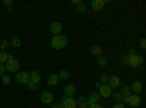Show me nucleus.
I'll use <instances>...</instances> for the list:
<instances>
[{
  "label": "nucleus",
  "mask_w": 146,
  "mask_h": 108,
  "mask_svg": "<svg viewBox=\"0 0 146 108\" xmlns=\"http://www.w3.org/2000/svg\"><path fill=\"white\" fill-rule=\"evenodd\" d=\"M5 73H6L5 64H2V63H0V78H2V76H5Z\"/></svg>",
  "instance_id": "nucleus-30"
},
{
  "label": "nucleus",
  "mask_w": 146,
  "mask_h": 108,
  "mask_svg": "<svg viewBox=\"0 0 146 108\" xmlns=\"http://www.w3.org/2000/svg\"><path fill=\"white\" fill-rule=\"evenodd\" d=\"M95 88H96V89H100V88H101V83H100V82H96V83H95Z\"/></svg>",
  "instance_id": "nucleus-39"
},
{
  "label": "nucleus",
  "mask_w": 146,
  "mask_h": 108,
  "mask_svg": "<svg viewBox=\"0 0 146 108\" xmlns=\"http://www.w3.org/2000/svg\"><path fill=\"white\" fill-rule=\"evenodd\" d=\"M89 53L92 54V56H95V57H100V56H102V47H100V45H91V48H89Z\"/></svg>",
  "instance_id": "nucleus-14"
},
{
  "label": "nucleus",
  "mask_w": 146,
  "mask_h": 108,
  "mask_svg": "<svg viewBox=\"0 0 146 108\" xmlns=\"http://www.w3.org/2000/svg\"><path fill=\"white\" fill-rule=\"evenodd\" d=\"M64 93H66V97L73 98V97H75V93H76V86H75V85H66Z\"/></svg>",
  "instance_id": "nucleus-16"
},
{
  "label": "nucleus",
  "mask_w": 146,
  "mask_h": 108,
  "mask_svg": "<svg viewBox=\"0 0 146 108\" xmlns=\"http://www.w3.org/2000/svg\"><path fill=\"white\" fill-rule=\"evenodd\" d=\"M5 69H6V72H9V73H13V72L16 73V72H19V69H21V63L16 58H9L5 63Z\"/></svg>",
  "instance_id": "nucleus-2"
},
{
  "label": "nucleus",
  "mask_w": 146,
  "mask_h": 108,
  "mask_svg": "<svg viewBox=\"0 0 146 108\" xmlns=\"http://www.w3.org/2000/svg\"><path fill=\"white\" fill-rule=\"evenodd\" d=\"M104 6H105L104 0H92V2H91V9H92V10H95V12L102 10V9H104Z\"/></svg>",
  "instance_id": "nucleus-13"
},
{
  "label": "nucleus",
  "mask_w": 146,
  "mask_h": 108,
  "mask_svg": "<svg viewBox=\"0 0 146 108\" xmlns=\"http://www.w3.org/2000/svg\"><path fill=\"white\" fill-rule=\"evenodd\" d=\"M67 37L66 35H54V37L51 38V47L54 50H63L67 47Z\"/></svg>",
  "instance_id": "nucleus-1"
},
{
  "label": "nucleus",
  "mask_w": 146,
  "mask_h": 108,
  "mask_svg": "<svg viewBox=\"0 0 146 108\" xmlns=\"http://www.w3.org/2000/svg\"><path fill=\"white\" fill-rule=\"evenodd\" d=\"M129 88H130V91H131L133 93H137V95H139V93L143 91V83H142V82H139V80H135V82H133Z\"/></svg>",
  "instance_id": "nucleus-10"
},
{
  "label": "nucleus",
  "mask_w": 146,
  "mask_h": 108,
  "mask_svg": "<svg viewBox=\"0 0 146 108\" xmlns=\"http://www.w3.org/2000/svg\"><path fill=\"white\" fill-rule=\"evenodd\" d=\"M88 108H104V107L98 102V104H91V105H88Z\"/></svg>",
  "instance_id": "nucleus-33"
},
{
  "label": "nucleus",
  "mask_w": 146,
  "mask_h": 108,
  "mask_svg": "<svg viewBox=\"0 0 146 108\" xmlns=\"http://www.w3.org/2000/svg\"><path fill=\"white\" fill-rule=\"evenodd\" d=\"M107 85H108L110 88H111V89H115V88H118V86L121 85V80H120V78H118V76H110Z\"/></svg>",
  "instance_id": "nucleus-11"
},
{
  "label": "nucleus",
  "mask_w": 146,
  "mask_h": 108,
  "mask_svg": "<svg viewBox=\"0 0 146 108\" xmlns=\"http://www.w3.org/2000/svg\"><path fill=\"white\" fill-rule=\"evenodd\" d=\"M140 102H142V98H140V95H137V93H130L127 97V104L130 107H133V108L139 107Z\"/></svg>",
  "instance_id": "nucleus-4"
},
{
  "label": "nucleus",
  "mask_w": 146,
  "mask_h": 108,
  "mask_svg": "<svg viewBox=\"0 0 146 108\" xmlns=\"http://www.w3.org/2000/svg\"><path fill=\"white\" fill-rule=\"evenodd\" d=\"M78 10L80 12V13H85V12H86V6H85L83 3H80V5L78 6Z\"/></svg>",
  "instance_id": "nucleus-28"
},
{
  "label": "nucleus",
  "mask_w": 146,
  "mask_h": 108,
  "mask_svg": "<svg viewBox=\"0 0 146 108\" xmlns=\"http://www.w3.org/2000/svg\"><path fill=\"white\" fill-rule=\"evenodd\" d=\"M108 79H110V76H108V75H102V76H101V79H100V80H101L100 83H101V85H107V83H108Z\"/></svg>",
  "instance_id": "nucleus-25"
},
{
  "label": "nucleus",
  "mask_w": 146,
  "mask_h": 108,
  "mask_svg": "<svg viewBox=\"0 0 146 108\" xmlns=\"http://www.w3.org/2000/svg\"><path fill=\"white\" fill-rule=\"evenodd\" d=\"M133 54H137V51H136L135 48H130V50H129V54H127V56H133Z\"/></svg>",
  "instance_id": "nucleus-36"
},
{
  "label": "nucleus",
  "mask_w": 146,
  "mask_h": 108,
  "mask_svg": "<svg viewBox=\"0 0 146 108\" xmlns=\"http://www.w3.org/2000/svg\"><path fill=\"white\" fill-rule=\"evenodd\" d=\"M98 93L101 98H111V93H113V89L110 88L108 85H101V88L98 89Z\"/></svg>",
  "instance_id": "nucleus-8"
},
{
  "label": "nucleus",
  "mask_w": 146,
  "mask_h": 108,
  "mask_svg": "<svg viewBox=\"0 0 146 108\" xmlns=\"http://www.w3.org/2000/svg\"><path fill=\"white\" fill-rule=\"evenodd\" d=\"M51 108H63L62 102H58V104H51Z\"/></svg>",
  "instance_id": "nucleus-35"
},
{
  "label": "nucleus",
  "mask_w": 146,
  "mask_h": 108,
  "mask_svg": "<svg viewBox=\"0 0 146 108\" xmlns=\"http://www.w3.org/2000/svg\"><path fill=\"white\" fill-rule=\"evenodd\" d=\"M72 3H73V5H78V6H79V5H80L82 2H80V0H73V2H72Z\"/></svg>",
  "instance_id": "nucleus-38"
},
{
  "label": "nucleus",
  "mask_w": 146,
  "mask_h": 108,
  "mask_svg": "<svg viewBox=\"0 0 146 108\" xmlns=\"http://www.w3.org/2000/svg\"><path fill=\"white\" fill-rule=\"evenodd\" d=\"M15 79H16V82L21 83V85H28V82H29V73H28V72H16Z\"/></svg>",
  "instance_id": "nucleus-5"
},
{
  "label": "nucleus",
  "mask_w": 146,
  "mask_h": 108,
  "mask_svg": "<svg viewBox=\"0 0 146 108\" xmlns=\"http://www.w3.org/2000/svg\"><path fill=\"white\" fill-rule=\"evenodd\" d=\"M10 44L13 45L15 48H19V47H21V44H22V41H21V38H19V37H13V38L10 40Z\"/></svg>",
  "instance_id": "nucleus-20"
},
{
  "label": "nucleus",
  "mask_w": 146,
  "mask_h": 108,
  "mask_svg": "<svg viewBox=\"0 0 146 108\" xmlns=\"http://www.w3.org/2000/svg\"><path fill=\"white\" fill-rule=\"evenodd\" d=\"M100 98H101V97H100V93L94 91V92H91V93H89L88 104H89V105H91V104H98V102H100Z\"/></svg>",
  "instance_id": "nucleus-15"
},
{
  "label": "nucleus",
  "mask_w": 146,
  "mask_h": 108,
  "mask_svg": "<svg viewBox=\"0 0 146 108\" xmlns=\"http://www.w3.org/2000/svg\"><path fill=\"white\" fill-rule=\"evenodd\" d=\"M62 105L63 108H78V102L75 98H70V97H64L62 99Z\"/></svg>",
  "instance_id": "nucleus-7"
},
{
  "label": "nucleus",
  "mask_w": 146,
  "mask_h": 108,
  "mask_svg": "<svg viewBox=\"0 0 146 108\" xmlns=\"http://www.w3.org/2000/svg\"><path fill=\"white\" fill-rule=\"evenodd\" d=\"M142 63H143V56H140V54L129 56V64L127 66H130L133 69H137L139 66H142Z\"/></svg>",
  "instance_id": "nucleus-3"
},
{
  "label": "nucleus",
  "mask_w": 146,
  "mask_h": 108,
  "mask_svg": "<svg viewBox=\"0 0 146 108\" xmlns=\"http://www.w3.org/2000/svg\"><path fill=\"white\" fill-rule=\"evenodd\" d=\"M140 48H146V40L145 38L140 40Z\"/></svg>",
  "instance_id": "nucleus-34"
},
{
  "label": "nucleus",
  "mask_w": 146,
  "mask_h": 108,
  "mask_svg": "<svg viewBox=\"0 0 146 108\" xmlns=\"http://www.w3.org/2000/svg\"><path fill=\"white\" fill-rule=\"evenodd\" d=\"M113 108H126V105H124L123 102H115V104L113 105Z\"/></svg>",
  "instance_id": "nucleus-32"
},
{
  "label": "nucleus",
  "mask_w": 146,
  "mask_h": 108,
  "mask_svg": "<svg viewBox=\"0 0 146 108\" xmlns=\"http://www.w3.org/2000/svg\"><path fill=\"white\" fill-rule=\"evenodd\" d=\"M120 63L127 66V64H129V56H121V57H120Z\"/></svg>",
  "instance_id": "nucleus-26"
},
{
  "label": "nucleus",
  "mask_w": 146,
  "mask_h": 108,
  "mask_svg": "<svg viewBox=\"0 0 146 108\" xmlns=\"http://www.w3.org/2000/svg\"><path fill=\"white\" fill-rule=\"evenodd\" d=\"M12 3H13L12 0H5L3 2V5H6V6H12Z\"/></svg>",
  "instance_id": "nucleus-37"
},
{
  "label": "nucleus",
  "mask_w": 146,
  "mask_h": 108,
  "mask_svg": "<svg viewBox=\"0 0 146 108\" xmlns=\"http://www.w3.org/2000/svg\"><path fill=\"white\" fill-rule=\"evenodd\" d=\"M31 91H35V89H38V85H35V83H31V82H28V85H27Z\"/></svg>",
  "instance_id": "nucleus-29"
},
{
  "label": "nucleus",
  "mask_w": 146,
  "mask_h": 108,
  "mask_svg": "<svg viewBox=\"0 0 146 108\" xmlns=\"http://www.w3.org/2000/svg\"><path fill=\"white\" fill-rule=\"evenodd\" d=\"M57 76H58L60 80H67L70 75H69V72H67V70H60V73H58Z\"/></svg>",
  "instance_id": "nucleus-19"
},
{
  "label": "nucleus",
  "mask_w": 146,
  "mask_h": 108,
  "mask_svg": "<svg viewBox=\"0 0 146 108\" xmlns=\"http://www.w3.org/2000/svg\"><path fill=\"white\" fill-rule=\"evenodd\" d=\"M7 47H9V41H3L2 44H0V48H2L3 51H5L6 48H7Z\"/></svg>",
  "instance_id": "nucleus-31"
},
{
  "label": "nucleus",
  "mask_w": 146,
  "mask_h": 108,
  "mask_svg": "<svg viewBox=\"0 0 146 108\" xmlns=\"http://www.w3.org/2000/svg\"><path fill=\"white\" fill-rule=\"evenodd\" d=\"M111 97H113L117 102H121V98H123V95H121L120 92H114V93H111Z\"/></svg>",
  "instance_id": "nucleus-24"
},
{
  "label": "nucleus",
  "mask_w": 146,
  "mask_h": 108,
  "mask_svg": "<svg viewBox=\"0 0 146 108\" xmlns=\"http://www.w3.org/2000/svg\"><path fill=\"white\" fill-rule=\"evenodd\" d=\"M58 82H60V79H58V76H57L56 73H53V75H50V76L47 78V83H48L50 86H56Z\"/></svg>",
  "instance_id": "nucleus-17"
},
{
  "label": "nucleus",
  "mask_w": 146,
  "mask_h": 108,
  "mask_svg": "<svg viewBox=\"0 0 146 108\" xmlns=\"http://www.w3.org/2000/svg\"><path fill=\"white\" fill-rule=\"evenodd\" d=\"M62 29H63V27H62V23H60V22H53L50 25V32L53 35H60V34H62Z\"/></svg>",
  "instance_id": "nucleus-12"
},
{
  "label": "nucleus",
  "mask_w": 146,
  "mask_h": 108,
  "mask_svg": "<svg viewBox=\"0 0 146 108\" xmlns=\"http://www.w3.org/2000/svg\"><path fill=\"white\" fill-rule=\"evenodd\" d=\"M9 60V57H7V53L6 51H0V63L2 64H5L6 62Z\"/></svg>",
  "instance_id": "nucleus-22"
},
{
  "label": "nucleus",
  "mask_w": 146,
  "mask_h": 108,
  "mask_svg": "<svg viewBox=\"0 0 146 108\" xmlns=\"http://www.w3.org/2000/svg\"><path fill=\"white\" fill-rule=\"evenodd\" d=\"M76 102H78V107H79V108H88V105H89V104H88V99L83 98V97H79V99H78Z\"/></svg>",
  "instance_id": "nucleus-18"
},
{
  "label": "nucleus",
  "mask_w": 146,
  "mask_h": 108,
  "mask_svg": "<svg viewBox=\"0 0 146 108\" xmlns=\"http://www.w3.org/2000/svg\"><path fill=\"white\" fill-rule=\"evenodd\" d=\"M123 97H129V95L131 93V91H130V88L129 86H123V89H121V92H120Z\"/></svg>",
  "instance_id": "nucleus-23"
},
{
  "label": "nucleus",
  "mask_w": 146,
  "mask_h": 108,
  "mask_svg": "<svg viewBox=\"0 0 146 108\" xmlns=\"http://www.w3.org/2000/svg\"><path fill=\"white\" fill-rule=\"evenodd\" d=\"M96 63H98V66H107V63H108V60H107V57H104V56H100L98 58H96Z\"/></svg>",
  "instance_id": "nucleus-21"
},
{
  "label": "nucleus",
  "mask_w": 146,
  "mask_h": 108,
  "mask_svg": "<svg viewBox=\"0 0 146 108\" xmlns=\"http://www.w3.org/2000/svg\"><path fill=\"white\" fill-rule=\"evenodd\" d=\"M40 99H41V102L42 104H47V105H51V104H54V95L51 93V92H42L41 95H40Z\"/></svg>",
  "instance_id": "nucleus-6"
},
{
  "label": "nucleus",
  "mask_w": 146,
  "mask_h": 108,
  "mask_svg": "<svg viewBox=\"0 0 146 108\" xmlns=\"http://www.w3.org/2000/svg\"><path fill=\"white\" fill-rule=\"evenodd\" d=\"M2 82H3V85H9V83H10V78L9 76H2Z\"/></svg>",
  "instance_id": "nucleus-27"
},
{
  "label": "nucleus",
  "mask_w": 146,
  "mask_h": 108,
  "mask_svg": "<svg viewBox=\"0 0 146 108\" xmlns=\"http://www.w3.org/2000/svg\"><path fill=\"white\" fill-rule=\"evenodd\" d=\"M29 82L31 83H35V85H40L41 82V73L38 70H32L29 73Z\"/></svg>",
  "instance_id": "nucleus-9"
}]
</instances>
